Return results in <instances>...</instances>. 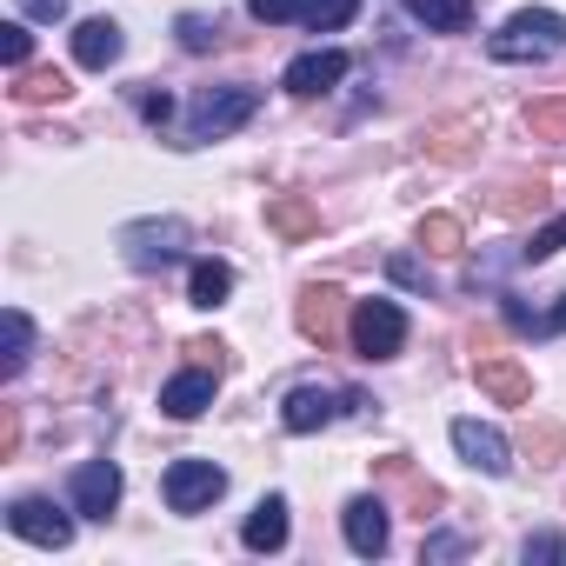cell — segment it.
Instances as JSON below:
<instances>
[{"instance_id":"obj_1","label":"cell","mask_w":566,"mask_h":566,"mask_svg":"<svg viewBox=\"0 0 566 566\" xmlns=\"http://www.w3.org/2000/svg\"><path fill=\"white\" fill-rule=\"evenodd\" d=\"M566 48V14H553V8H520L493 41H486V54L493 61H553Z\"/></svg>"},{"instance_id":"obj_2","label":"cell","mask_w":566,"mask_h":566,"mask_svg":"<svg viewBox=\"0 0 566 566\" xmlns=\"http://www.w3.org/2000/svg\"><path fill=\"white\" fill-rule=\"evenodd\" d=\"M253 114H260V87H207V94L187 107V147L220 140V134L247 127Z\"/></svg>"},{"instance_id":"obj_3","label":"cell","mask_w":566,"mask_h":566,"mask_svg":"<svg viewBox=\"0 0 566 566\" xmlns=\"http://www.w3.org/2000/svg\"><path fill=\"white\" fill-rule=\"evenodd\" d=\"M347 334H354L360 360H394L407 347V314H400V301H354Z\"/></svg>"},{"instance_id":"obj_4","label":"cell","mask_w":566,"mask_h":566,"mask_svg":"<svg viewBox=\"0 0 566 566\" xmlns=\"http://www.w3.org/2000/svg\"><path fill=\"white\" fill-rule=\"evenodd\" d=\"M120 253H127V266H174L180 253H187V220H134V227H120Z\"/></svg>"},{"instance_id":"obj_5","label":"cell","mask_w":566,"mask_h":566,"mask_svg":"<svg viewBox=\"0 0 566 566\" xmlns=\"http://www.w3.org/2000/svg\"><path fill=\"white\" fill-rule=\"evenodd\" d=\"M160 493H167L174 513H200V506H213V500L227 493V473H220L213 460H174L167 480H160Z\"/></svg>"},{"instance_id":"obj_6","label":"cell","mask_w":566,"mask_h":566,"mask_svg":"<svg viewBox=\"0 0 566 566\" xmlns=\"http://www.w3.org/2000/svg\"><path fill=\"white\" fill-rule=\"evenodd\" d=\"M8 533H14V539H28V546L61 553V546L74 539V520H67L54 500H34V493H28V500H14V506H8Z\"/></svg>"},{"instance_id":"obj_7","label":"cell","mask_w":566,"mask_h":566,"mask_svg":"<svg viewBox=\"0 0 566 566\" xmlns=\"http://www.w3.org/2000/svg\"><path fill=\"white\" fill-rule=\"evenodd\" d=\"M453 453L467 460V467H480V473H513V447H506V433L500 427H486V420H453Z\"/></svg>"},{"instance_id":"obj_8","label":"cell","mask_w":566,"mask_h":566,"mask_svg":"<svg viewBox=\"0 0 566 566\" xmlns=\"http://www.w3.org/2000/svg\"><path fill=\"white\" fill-rule=\"evenodd\" d=\"M347 54L340 48H314V54H301L294 67H287V81H280V87H287L294 101H314V94H334L340 81H347Z\"/></svg>"},{"instance_id":"obj_9","label":"cell","mask_w":566,"mask_h":566,"mask_svg":"<svg viewBox=\"0 0 566 566\" xmlns=\"http://www.w3.org/2000/svg\"><path fill=\"white\" fill-rule=\"evenodd\" d=\"M67 493H74V513L107 520V513L120 506V467H114V460H87V467H74Z\"/></svg>"},{"instance_id":"obj_10","label":"cell","mask_w":566,"mask_h":566,"mask_svg":"<svg viewBox=\"0 0 566 566\" xmlns=\"http://www.w3.org/2000/svg\"><path fill=\"white\" fill-rule=\"evenodd\" d=\"M340 314H347V294H340V287H301V301H294V327H301L314 347H334Z\"/></svg>"},{"instance_id":"obj_11","label":"cell","mask_w":566,"mask_h":566,"mask_svg":"<svg viewBox=\"0 0 566 566\" xmlns=\"http://www.w3.org/2000/svg\"><path fill=\"white\" fill-rule=\"evenodd\" d=\"M473 380H480V394L500 400V407H526V400H533V374H526L513 354H480V360H473Z\"/></svg>"},{"instance_id":"obj_12","label":"cell","mask_w":566,"mask_h":566,"mask_svg":"<svg viewBox=\"0 0 566 566\" xmlns=\"http://www.w3.org/2000/svg\"><path fill=\"white\" fill-rule=\"evenodd\" d=\"M340 407H360L354 394H334V387H294L287 407H280V420H287V433H321Z\"/></svg>"},{"instance_id":"obj_13","label":"cell","mask_w":566,"mask_h":566,"mask_svg":"<svg viewBox=\"0 0 566 566\" xmlns=\"http://www.w3.org/2000/svg\"><path fill=\"white\" fill-rule=\"evenodd\" d=\"M213 387H220L213 367H187V374H174V380L160 387V413H174V420H200V413L213 407Z\"/></svg>"},{"instance_id":"obj_14","label":"cell","mask_w":566,"mask_h":566,"mask_svg":"<svg viewBox=\"0 0 566 566\" xmlns=\"http://www.w3.org/2000/svg\"><path fill=\"white\" fill-rule=\"evenodd\" d=\"M340 526H347V546H354L360 559H374V553H387V500H374V493H360V500H347V513H340Z\"/></svg>"},{"instance_id":"obj_15","label":"cell","mask_w":566,"mask_h":566,"mask_svg":"<svg viewBox=\"0 0 566 566\" xmlns=\"http://www.w3.org/2000/svg\"><path fill=\"white\" fill-rule=\"evenodd\" d=\"M120 48H127V41H120V28H114L107 14H94V21H81V28H74V61H81V67H94V74H107V67L120 61Z\"/></svg>"},{"instance_id":"obj_16","label":"cell","mask_w":566,"mask_h":566,"mask_svg":"<svg viewBox=\"0 0 566 566\" xmlns=\"http://www.w3.org/2000/svg\"><path fill=\"white\" fill-rule=\"evenodd\" d=\"M266 227H273L280 240H307V233H321V207H314L307 193H273V200H266Z\"/></svg>"},{"instance_id":"obj_17","label":"cell","mask_w":566,"mask_h":566,"mask_svg":"<svg viewBox=\"0 0 566 566\" xmlns=\"http://www.w3.org/2000/svg\"><path fill=\"white\" fill-rule=\"evenodd\" d=\"M240 539H247L253 553H280V546H287V500H280V493H266V500L247 513Z\"/></svg>"},{"instance_id":"obj_18","label":"cell","mask_w":566,"mask_h":566,"mask_svg":"<svg viewBox=\"0 0 566 566\" xmlns=\"http://www.w3.org/2000/svg\"><path fill=\"white\" fill-rule=\"evenodd\" d=\"M407 14L427 34H467L473 28V0H407Z\"/></svg>"},{"instance_id":"obj_19","label":"cell","mask_w":566,"mask_h":566,"mask_svg":"<svg viewBox=\"0 0 566 566\" xmlns=\"http://www.w3.org/2000/svg\"><path fill=\"white\" fill-rule=\"evenodd\" d=\"M233 294V266L227 260H193V273H187V301L193 307H220Z\"/></svg>"},{"instance_id":"obj_20","label":"cell","mask_w":566,"mask_h":566,"mask_svg":"<svg viewBox=\"0 0 566 566\" xmlns=\"http://www.w3.org/2000/svg\"><path fill=\"white\" fill-rule=\"evenodd\" d=\"M473 140H480V114H460V120H447V127L427 134V154H433V160H467Z\"/></svg>"},{"instance_id":"obj_21","label":"cell","mask_w":566,"mask_h":566,"mask_svg":"<svg viewBox=\"0 0 566 566\" xmlns=\"http://www.w3.org/2000/svg\"><path fill=\"white\" fill-rule=\"evenodd\" d=\"M28 360H34V321H28L21 307H8V354H0V374L21 380V374H28Z\"/></svg>"},{"instance_id":"obj_22","label":"cell","mask_w":566,"mask_h":566,"mask_svg":"<svg viewBox=\"0 0 566 566\" xmlns=\"http://www.w3.org/2000/svg\"><path fill=\"white\" fill-rule=\"evenodd\" d=\"M526 134H533V140H566V94L526 101Z\"/></svg>"},{"instance_id":"obj_23","label":"cell","mask_w":566,"mask_h":566,"mask_svg":"<svg viewBox=\"0 0 566 566\" xmlns=\"http://www.w3.org/2000/svg\"><path fill=\"white\" fill-rule=\"evenodd\" d=\"M74 87H67V74H54V67H41V74H21V87H14V101L21 107H41V101H67Z\"/></svg>"},{"instance_id":"obj_24","label":"cell","mask_w":566,"mask_h":566,"mask_svg":"<svg viewBox=\"0 0 566 566\" xmlns=\"http://www.w3.org/2000/svg\"><path fill=\"white\" fill-rule=\"evenodd\" d=\"M460 240H467V227H460L453 213H427V220H420V247H427V253H460Z\"/></svg>"},{"instance_id":"obj_25","label":"cell","mask_w":566,"mask_h":566,"mask_svg":"<svg viewBox=\"0 0 566 566\" xmlns=\"http://www.w3.org/2000/svg\"><path fill=\"white\" fill-rule=\"evenodd\" d=\"M354 14H360V0H307V28L314 34H340Z\"/></svg>"},{"instance_id":"obj_26","label":"cell","mask_w":566,"mask_h":566,"mask_svg":"<svg viewBox=\"0 0 566 566\" xmlns=\"http://www.w3.org/2000/svg\"><path fill=\"white\" fill-rule=\"evenodd\" d=\"M493 207H500V213H539V207H546V180H513V187H500Z\"/></svg>"},{"instance_id":"obj_27","label":"cell","mask_w":566,"mask_h":566,"mask_svg":"<svg viewBox=\"0 0 566 566\" xmlns=\"http://www.w3.org/2000/svg\"><path fill=\"white\" fill-rule=\"evenodd\" d=\"M526 453H533L539 467L559 460V453H566V427H559V420H533V427H526Z\"/></svg>"},{"instance_id":"obj_28","label":"cell","mask_w":566,"mask_h":566,"mask_svg":"<svg viewBox=\"0 0 566 566\" xmlns=\"http://www.w3.org/2000/svg\"><path fill=\"white\" fill-rule=\"evenodd\" d=\"M559 247H566V213H559V220H546V227H539V233L520 247V260H553Z\"/></svg>"},{"instance_id":"obj_29","label":"cell","mask_w":566,"mask_h":566,"mask_svg":"<svg viewBox=\"0 0 566 566\" xmlns=\"http://www.w3.org/2000/svg\"><path fill=\"white\" fill-rule=\"evenodd\" d=\"M28 54H34L28 21H8V28H0V61H8V67H28Z\"/></svg>"},{"instance_id":"obj_30","label":"cell","mask_w":566,"mask_h":566,"mask_svg":"<svg viewBox=\"0 0 566 566\" xmlns=\"http://www.w3.org/2000/svg\"><path fill=\"white\" fill-rule=\"evenodd\" d=\"M213 34H220V28H213L207 14H180V48H187V54H207Z\"/></svg>"},{"instance_id":"obj_31","label":"cell","mask_w":566,"mask_h":566,"mask_svg":"<svg viewBox=\"0 0 566 566\" xmlns=\"http://www.w3.org/2000/svg\"><path fill=\"white\" fill-rule=\"evenodd\" d=\"M247 14L253 21H294V14H307V0H247Z\"/></svg>"},{"instance_id":"obj_32","label":"cell","mask_w":566,"mask_h":566,"mask_svg":"<svg viewBox=\"0 0 566 566\" xmlns=\"http://www.w3.org/2000/svg\"><path fill=\"white\" fill-rule=\"evenodd\" d=\"M21 453V413L8 407V413H0V460H14Z\"/></svg>"},{"instance_id":"obj_33","label":"cell","mask_w":566,"mask_h":566,"mask_svg":"<svg viewBox=\"0 0 566 566\" xmlns=\"http://www.w3.org/2000/svg\"><path fill=\"white\" fill-rule=\"evenodd\" d=\"M187 354H193L200 367H213V374H227V347H220V340H187Z\"/></svg>"},{"instance_id":"obj_34","label":"cell","mask_w":566,"mask_h":566,"mask_svg":"<svg viewBox=\"0 0 566 566\" xmlns=\"http://www.w3.org/2000/svg\"><path fill=\"white\" fill-rule=\"evenodd\" d=\"M28 21H67V0H21Z\"/></svg>"},{"instance_id":"obj_35","label":"cell","mask_w":566,"mask_h":566,"mask_svg":"<svg viewBox=\"0 0 566 566\" xmlns=\"http://www.w3.org/2000/svg\"><path fill=\"white\" fill-rule=\"evenodd\" d=\"M520 553H526V566H533V559H559V533H533Z\"/></svg>"},{"instance_id":"obj_36","label":"cell","mask_w":566,"mask_h":566,"mask_svg":"<svg viewBox=\"0 0 566 566\" xmlns=\"http://www.w3.org/2000/svg\"><path fill=\"white\" fill-rule=\"evenodd\" d=\"M140 114H147L154 127H167V114H174V101H167V94H140Z\"/></svg>"},{"instance_id":"obj_37","label":"cell","mask_w":566,"mask_h":566,"mask_svg":"<svg viewBox=\"0 0 566 566\" xmlns=\"http://www.w3.org/2000/svg\"><path fill=\"white\" fill-rule=\"evenodd\" d=\"M453 553H460V539H453V533H433V539H427V559H453Z\"/></svg>"},{"instance_id":"obj_38","label":"cell","mask_w":566,"mask_h":566,"mask_svg":"<svg viewBox=\"0 0 566 566\" xmlns=\"http://www.w3.org/2000/svg\"><path fill=\"white\" fill-rule=\"evenodd\" d=\"M553 327H559V334H566V294H559V307H553Z\"/></svg>"}]
</instances>
